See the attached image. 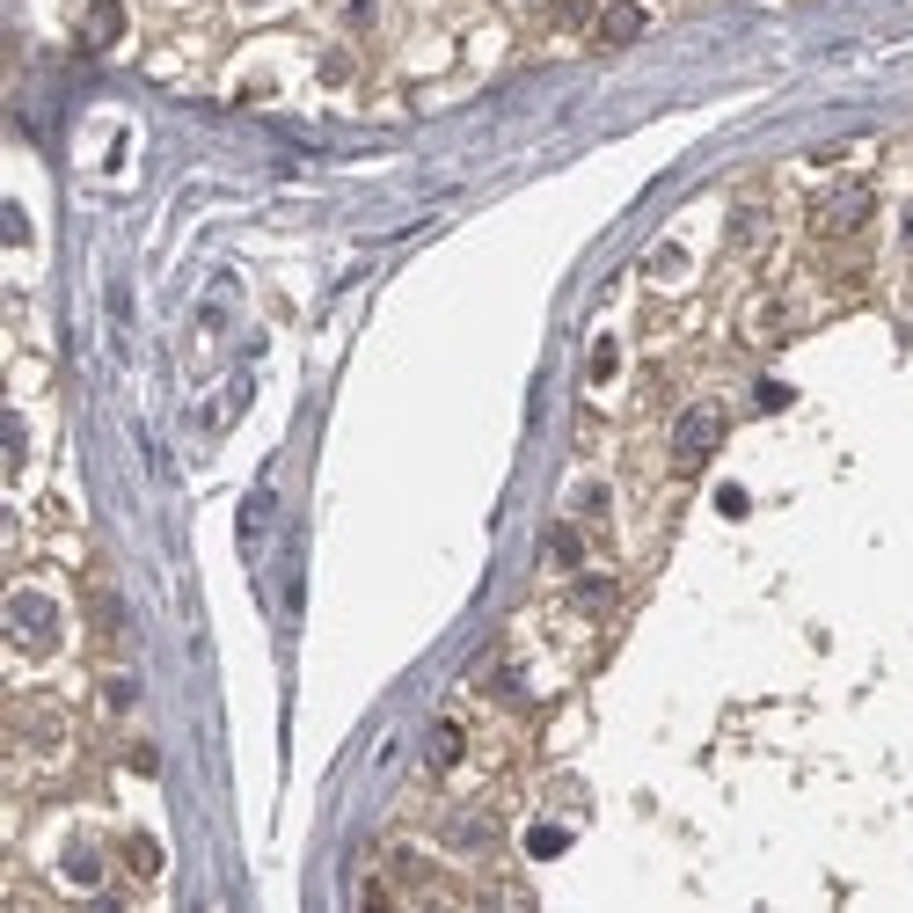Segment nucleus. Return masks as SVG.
Here are the masks:
<instances>
[{"instance_id": "3", "label": "nucleus", "mask_w": 913, "mask_h": 913, "mask_svg": "<svg viewBox=\"0 0 913 913\" xmlns=\"http://www.w3.org/2000/svg\"><path fill=\"white\" fill-rule=\"evenodd\" d=\"M863 219H869V191H863V183H848V191H826V197H818L812 227H818L826 241H833V235H855Z\"/></svg>"}, {"instance_id": "7", "label": "nucleus", "mask_w": 913, "mask_h": 913, "mask_svg": "<svg viewBox=\"0 0 913 913\" xmlns=\"http://www.w3.org/2000/svg\"><path fill=\"white\" fill-rule=\"evenodd\" d=\"M570 606H577V614H606V606H614V585H606V577H577Z\"/></svg>"}, {"instance_id": "5", "label": "nucleus", "mask_w": 913, "mask_h": 913, "mask_svg": "<svg viewBox=\"0 0 913 913\" xmlns=\"http://www.w3.org/2000/svg\"><path fill=\"white\" fill-rule=\"evenodd\" d=\"M81 37H88V51H110L124 37V8L118 0H96V8H88V29H81Z\"/></svg>"}, {"instance_id": "2", "label": "nucleus", "mask_w": 913, "mask_h": 913, "mask_svg": "<svg viewBox=\"0 0 913 913\" xmlns=\"http://www.w3.org/2000/svg\"><path fill=\"white\" fill-rule=\"evenodd\" d=\"M8 622H15V644H23V650H51V644H59V606H51L45 592H15Z\"/></svg>"}, {"instance_id": "11", "label": "nucleus", "mask_w": 913, "mask_h": 913, "mask_svg": "<svg viewBox=\"0 0 913 913\" xmlns=\"http://www.w3.org/2000/svg\"><path fill=\"white\" fill-rule=\"evenodd\" d=\"M67 877H73V885H103V855H96V848H73Z\"/></svg>"}, {"instance_id": "6", "label": "nucleus", "mask_w": 913, "mask_h": 913, "mask_svg": "<svg viewBox=\"0 0 913 913\" xmlns=\"http://www.w3.org/2000/svg\"><path fill=\"white\" fill-rule=\"evenodd\" d=\"M446 841H454V848H468V855H482V848L497 841V826H490L482 812H460L454 826H446Z\"/></svg>"}, {"instance_id": "8", "label": "nucleus", "mask_w": 913, "mask_h": 913, "mask_svg": "<svg viewBox=\"0 0 913 913\" xmlns=\"http://www.w3.org/2000/svg\"><path fill=\"white\" fill-rule=\"evenodd\" d=\"M124 869H132V877H161V848L146 841V833H132V841H124Z\"/></svg>"}, {"instance_id": "1", "label": "nucleus", "mask_w": 913, "mask_h": 913, "mask_svg": "<svg viewBox=\"0 0 913 913\" xmlns=\"http://www.w3.org/2000/svg\"><path fill=\"white\" fill-rule=\"evenodd\" d=\"M717 439H723V409L717 403H695L673 424V468H701V460L717 454Z\"/></svg>"}, {"instance_id": "9", "label": "nucleus", "mask_w": 913, "mask_h": 913, "mask_svg": "<svg viewBox=\"0 0 913 913\" xmlns=\"http://www.w3.org/2000/svg\"><path fill=\"white\" fill-rule=\"evenodd\" d=\"M460 745H468V738H460V723H439V731H432V753H424V760H432V768H454Z\"/></svg>"}, {"instance_id": "10", "label": "nucleus", "mask_w": 913, "mask_h": 913, "mask_svg": "<svg viewBox=\"0 0 913 913\" xmlns=\"http://www.w3.org/2000/svg\"><path fill=\"white\" fill-rule=\"evenodd\" d=\"M549 555L563 563V570H577V563H585V541H577V527H555V533H549Z\"/></svg>"}, {"instance_id": "4", "label": "nucleus", "mask_w": 913, "mask_h": 913, "mask_svg": "<svg viewBox=\"0 0 913 913\" xmlns=\"http://www.w3.org/2000/svg\"><path fill=\"white\" fill-rule=\"evenodd\" d=\"M644 29H650V15L636 0H606L600 15H592V37H600V45H636Z\"/></svg>"}]
</instances>
